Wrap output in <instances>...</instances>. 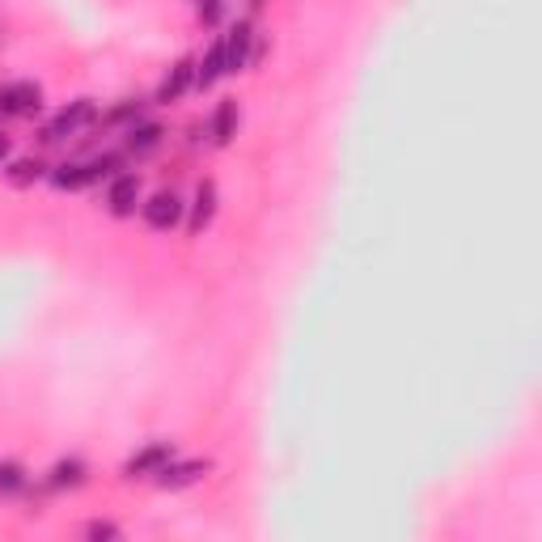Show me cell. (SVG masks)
Listing matches in <instances>:
<instances>
[{"label":"cell","instance_id":"obj_7","mask_svg":"<svg viewBox=\"0 0 542 542\" xmlns=\"http://www.w3.org/2000/svg\"><path fill=\"white\" fill-rule=\"evenodd\" d=\"M170 458H174V441H153V445H144L140 454H132L128 466H123V479H149V475H157Z\"/></svg>","mask_w":542,"mask_h":542},{"label":"cell","instance_id":"obj_8","mask_svg":"<svg viewBox=\"0 0 542 542\" xmlns=\"http://www.w3.org/2000/svg\"><path fill=\"white\" fill-rule=\"evenodd\" d=\"M140 204V174H115L111 187H106V212L111 216H132Z\"/></svg>","mask_w":542,"mask_h":542},{"label":"cell","instance_id":"obj_19","mask_svg":"<svg viewBox=\"0 0 542 542\" xmlns=\"http://www.w3.org/2000/svg\"><path fill=\"white\" fill-rule=\"evenodd\" d=\"M225 13V0H195V17H200L204 26H216Z\"/></svg>","mask_w":542,"mask_h":542},{"label":"cell","instance_id":"obj_18","mask_svg":"<svg viewBox=\"0 0 542 542\" xmlns=\"http://www.w3.org/2000/svg\"><path fill=\"white\" fill-rule=\"evenodd\" d=\"M85 166H89V183H98V178H115V170L123 166V157L119 153H102L94 161H85Z\"/></svg>","mask_w":542,"mask_h":542},{"label":"cell","instance_id":"obj_15","mask_svg":"<svg viewBox=\"0 0 542 542\" xmlns=\"http://www.w3.org/2000/svg\"><path fill=\"white\" fill-rule=\"evenodd\" d=\"M51 183L60 191H81V187H89V166L85 161H64V166L51 170Z\"/></svg>","mask_w":542,"mask_h":542},{"label":"cell","instance_id":"obj_12","mask_svg":"<svg viewBox=\"0 0 542 542\" xmlns=\"http://www.w3.org/2000/svg\"><path fill=\"white\" fill-rule=\"evenodd\" d=\"M161 136H166V128H161V123H153V119H136L132 128H128V153H136V157L153 153L157 144H161Z\"/></svg>","mask_w":542,"mask_h":542},{"label":"cell","instance_id":"obj_10","mask_svg":"<svg viewBox=\"0 0 542 542\" xmlns=\"http://www.w3.org/2000/svg\"><path fill=\"white\" fill-rule=\"evenodd\" d=\"M238 123H242V111H238V98H225L221 106L212 111V123H208V136L216 149H225V144L238 136Z\"/></svg>","mask_w":542,"mask_h":542},{"label":"cell","instance_id":"obj_3","mask_svg":"<svg viewBox=\"0 0 542 542\" xmlns=\"http://www.w3.org/2000/svg\"><path fill=\"white\" fill-rule=\"evenodd\" d=\"M183 195H178V191H157V195H149V200H144L140 204V216H144V225H149V229H157V233H170L178 221H183Z\"/></svg>","mask_w":542,"mask_h":542},{"label":"cell","instance_id":"obj_11","mask_svg":"<svg viewBox=\"0 0 542 542\" xmlns=\"http://www.w3.org/2000/svg\"><path fill=\"white\" fill-rule=\"evenodd\" d=\"M85 479H89V466L81 458H60L47 471V487H51V492H72V487H81Z\"/></svg>","mask_w":542,"mask_h":542},{"label":"cell","instance_id":"obj_2","mask_svg":"<svg viewBox=\"0 0 542 542\" xmlns=\"http://www.w3.org/2000/svg\"><path fill=\"white\" fill-rule=\"evenodd\" d=\"M39 111H43V89L34 81L0 85V115L5 119H34Z\"/></svg>","mask_w":542,"mask_h":542},{"label":"cell","instance_id":"obj_13","mask_svg":"<svg viewBox=\"0 0 542 542\" xmlns=\"http://www.w3.org/2000/svg\"><path fill=\"white\" fill-rule=\"evenodd\" d=\"M221 77H225V47H221V43H212V47H208V56L195 64V89H212Z\"/></svg>","mask_w":542,"mask_h":542},{"label":"cell","instance_id":"obj_20","mask_svg":"<svg viewBox=\"0 0 542 542\" xmlns=\"http://www.w3.org/2000/svg\"><path fill=\"white\" fill-rule=\"evenodd\" d=\"M85 538H94V542H115L119 538V526H115V521H89V526H85Z\"/></svg>","mask_w":542,"mask_h":542},{"label":"cell","instance_id":"obj_6","mask_svg":"<svg viewBox=\"0 0 542 542\" xmlns=\"http://www.w3.org/2000/svg\"><path fill=\"white\" fill-rule=\"evenodd\" d=\"M221 47H225V72L250 68V60H255V51H250V47H255V26H250L246 17H242V22L221 39Z\"/></svg>","mask_w":542,"mask_h":542},{"label":"cell","instance_id":"obj_14","mask_svg":"<svg viewBox=\"0 0 542 542\" xmlns=\"http://www.w3.org/2000/svg\"><path fill=\"white\" fill-rule=\"evenodd\" d=\"M43 174H47V166H43L39 157H13L9 170H5V178H9L13 187H34Z\"/></svg>","mask_w":542,"mask_h":542},{"label":"cell","instance_id":"obj_17","mask_svg":"<svg viewBox=\"0 0 542 542\" xmlns=\"http://www.w3.org/2000/svg\"><path fill=\"white\" fill-rule=\"evenodd\" d=\"M136 119H140V102H136V98H123V102H119L115 111L106 115L102 123H106V128H132Z\"/></svg>","mask_w":542,"mask_h":542},{"label":"cell","instance_id":"obj_9","mask_svg":"<svg viewBox=\"0 0 542 542\" xmlns=\"http://www.w3.org/2000/svg\"><path fill=\"white\" fill-rule=\"evenodd\" d=\"M191 85H195V60H191V56H183V60H178V64L166 72V81L157 85V102H161V106H170V102L183 98Z\"/></svg>","mask_w":542,"mask_h":542},{"label":"cell","instance_id":"obj_5","mask_svg":"<svg viewBox=\"0 0 542 542\" xmlns=\"http://www.w3.org/2000/svg\"><path fill=\"white\" fill-rule=\"evenodd\" d=\"M216 204H221V191H216L212 178H200V183H195V195H191V216H187V233H191V238H200V233L212 225Z\"/></svg>","mask_w":542,"mask_h":542},{"label":"cell","instance_id":"obj_4","mask_svg":"<svg viewBox=\"0 0 542 542\" xmlns=\"http://www.w3.org/2000/svg\"><path fill=\"white\" fill-rule=\"evenodd\" d=\"M208 471H212V462H208V458H187V462L170 458V462L161 466V471H157L153 479H157V487H166V492H183V487L200 483Z\"/></svg>","mask_w":542,"mask_h":542},{"label":"cell","instance_id":"obj_16","mask_svg":"<svg viewBox=\"0 0 542 542\" xmlns=\"http://www.w3.org/2000/svg\"><path fill=\"white\" fill-rule=\"evenodd\" d=\"M26 487V466L22 462H0V496H17Z\"/></svg>","mask_w":542,"mask_h":542},{"label":"cell","instance_id":"obj_21","mask_svg":"<svg viewBox=\"0 0 542 542\" xmlns=\"http://www.w3.org/2000/svg\"><path fill=\"white\" fill-rule=\"evenodd\" d=\"M0 161H9V136L0 132Z\"/></svg>","mask_w":542,"mask_h":542},{"label":"cell","instance_id":"obj_1","mask_svg":"<svg viewBox=\"0 0 542 542\" xmlns=\"http://www.w3.org/2000/svg\"><path fill=\"white\" fill-rule=\"evenodd\" d=\"M94 123H98V106H94V98H77L72 106H64L56 119H47V123H43L39 140H43V144H64V140H72V136H81L85 128H94Z\"/></svg>","mask_w":542,"mask_h":542}]
</instances>
